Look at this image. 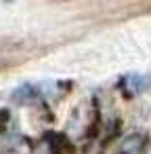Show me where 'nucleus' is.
<instances>
[{
	"mask_svg": "<svg viewBox=\"0 0 151 154\" xmlns=\"http://www.w3.org/2000/svg\"><path fill=\"white\" fill-rule=\"evenodd\" d=\"M149 87H151V74H128V76L122 80V89H124L130 97L145 93Z\"/></svg>",
	"mask_w": 151,
	"mask_h": 154,
	"instance_id": "f257e3e1",
	"label": "nucleus"
},
{
	"mask_svg": "<svg viewBox=\"0 0 151 154\" xmlns=\"http://www.w3.org/2000/svg\"><path fill=\"white\" fill-rule=\"evenodd\" d=\"M145 143H147L145 133L134 131V133H130V135H126V137L122 139V143H120V154H141L143 148H145Z\"/></svg>",
	"mask_w": 151,
	"mask_h": 154,
	"instance_id": "f03ea898",
	"label": "nucleus"
},
{
	"mask_svg": "<svg viewBox=\"0 0 151 154\" xmlns=\"http://www.w3.org/2000/svg\"><path fill=\"white\" fill-rule=\"evenodd\" d=\"M38 87L36 85H21L19 89L13 91V101L17 103H30L34 99H38Z\"/></svg>",
	"mask_w": 151,
	"mask_h": 154,
	"instance_id": "7ed1b4c3",
	"label": "nucleus"
},
{
	"mask_svg": "<svg viewBox=\"0 0 151 154\" xmlns=\"http://www.w3.org/2000/svg\"><path fill=\"white\" fill-rule=\"evenodd\" d=\"M36 154H53V152H51V148H48V146H42V148H40Z\"/></svg>",
	"mask_w": 151,
	"mask_h": 154,
	"instance_id": "20e7f679",
	"label": "nucleus"
}]
</instances>
